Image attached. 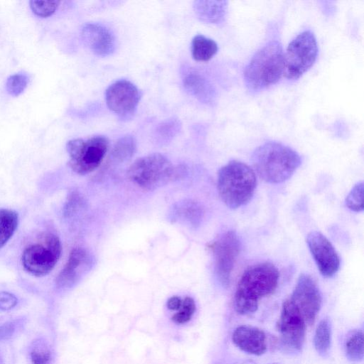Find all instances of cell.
Returning a JSON list of instances; mask_svg holds the SVG:
<instances>
[{
    "label": "cell",
    "instance_id": "obj_12",
    "mask_svg": "<svg viewBox=\"0 0 364 364\" xmlns=\"http://www.w3.org/2000/svg\"><path fill=\"white\" fill-rule=\"evenodd\" d=\"M306 243L320 273L325 277H333L340 267V258L328 238L318 231H311Z\"/></svg>",
    "mask_w": 364,
    "mask_h": 364
},
{
    "label": "cell",
    "instance_id": "obj_27",
    "mask_svg": "<svg viewBox=\"0 0 364 364\" xmlns=\"http://www.w3.org/2000/svg\"><path fill=\"white\" fill-rule=\"evenodd\" d=\"M346 205L351 210L360 212L363 210V183H356L346 198Z\"/></svg>",
    "mask_w": 364,
    "mask_h": 364
},
{
    "label": "cell",
    "instance_id": "obj_16",
    "mask_svg": "<svg viewBox=\"0 0 364 364\" xmlns=\"http://www.w3.org/2000/svg\"><path fill=\"white\" fill-rule=\"evenodd\" d=\"M232 340L240 350L250 354L260 355L267 350L266 336L258 328L242 325L234 331Z\"/></svg>",
    "mask_w": 364,
    "mask_h": 364
},
{
    "label": "cell",
    "instance_id": "obj_15",
    "mask_svg": "<svg viewBox=\"0 0 364 364\" xmlns=\"http://www.w3.org/2000/svg\"><path fill=\"white\" fill-rule=\"evenodd\" d=\"M92 265V258L85 250L80 247L74 248L56 278L57 287L61 289L70 287Z\"/></svg>",
    "mask_w": 364,
    "mask_h": 364
},
{
    "label": "cell",
    "instance_id": "obj_20",
    "mask_svg": "<svg viewBox=\"0 0 364 364\" xmlns=\"http://www.w3.org/2000/svg\"><path fill=\"white\" fill-rule=\"evenodd\" d=\"M18 224V215L13 210L0 208V249L14 234Z\"/></svg>",
    "mask_w": 364,
    "mask_h": 364
},
{
    "label": "cell",
    "instance_id": "obj_30",
    "mask_svg": "<svg viewBox=\"0 0 364 364\" xmlns=\"http://www.w3.org/2000/svg\"><path fill=\"white\" fill-rule=\"evenodd\" d=\"M16 298L11 294L6 291L0 292V309L9 310L16 306Z\"/></svg>",
    "mask_w": 364,
    "mask_h": 364
},
{
    "label": "cell",
    "instance_id": "obj_24",
    "mask_svg": "<svg viewBox=\"0 0 364 364\" xmlns=\"http://www.w3.org/2000/svg\"><path fill=\"white\" fill-rule=\"evenodd\" d=\"M346 353L352 361H360L363 358V333L361 331L353 332L345 344Z\"/></svg>",
    "mask_w": 364,
    "mask_h": 364
},
{
    "label": "cell",
    "instance_id": "obj_13",
    "mask_svg": "<svg viewBox=\"0 0 364 364\" xmlns=\"http://www.w3.org/2000/svg\"><path fill=\"white\" fill-rule=\"evenodd\" d=\"M305 321L289 299L282 304L279 329L284 343L289 347L300 350L305 338Z\"/></svg>",
    "mask_w": 364,
    "mask_h": 364
},
{
    "label": "cell",
    "instance_id": "obj_3",
    "mask_svg": "<svg viewBox=\"0 0 364 364\" xmlns=\"http://www.w3.org/2000/svg\"><path fill=\"white\" fill-rule=\"evenodd\" d=\"M256 186L255 171L243 162L230 161L218 171V193L230 208L235 209L247 204L252 198Z\"/></svg>",
    "mask_w": 364,
    "mask_h": 364
},
{
    "label": "cell",
    "instance_id": "obj_29",
    "mask_svg": "<svg viewBox=\"0 0 364 364\" xmlns=\"http://www.w3.org/2000/svg\"><path fill=\"white\" fill-rule=\"evenodd\" d=\"M31 355L33 364H48L50 358L48 348L45 343L41 341L35 343Z\"/></svg>",
    "mask_w": 364,
    "mask_h": 364
},
{
    "label": "cell",
    "instance_id": "obj_22",
    "mask_svg": "<svg viewBox=\"0 0 364 364\" xmlns=\"http://www.w3.org/2000/svg\"><path fill=\"white\" fill-rule=\"evenodd\" d=\"M331 343V328L328 319H323L318 324L314 343L316 351L322 356L326 355L330 349Z\"/></svg>",
    "mask_w": 364,
    "mask_h": 364
},
{
    "label": "cell",
    "instance_id": "obj_31",
    "mask_svg": "<svg viewBox=\"0 0 364 364\" xmlns=\"http://www.w3.org/2000/svg\"><path fill=\"white\" fill-rule=\"evenodd\" d=\"M192 314L183 309L172 316V320L176 323H184L188 322L192 316Z\"/></svg>",
    "mask_w": 364,
    "mask_h": 364
},
{
    "label": "cell",
    "instance_id": "obj_10",
    "mask_svg": "<svg viewBox=\"0 0 364 364\" xmlns=\"http://www.w3.org/2000/svg\"><path fill=\"white\" fill-rule=\"evenodd\" d=\"M289 299L299 310L305 323L309 325L313 324L321 309L322 297L312 277L308 274H301Z\"/></svg>",
    "mask_w": 364,
    "mask_h": 364
},
{
    "label": "cell",
    "instance_id": "obj_26",
    "mask_svg": "<svg viewBox=\"0 0 364 364\" xmlns=\"http://www.w3.org/2000/svg\"><path fill=\"white\" fill-rule=\"evenodd\" d=\"M29 80V75L25 72H19L11 75L6 80V90L12 96H18L27 87Z\"/></svg>",
    "mask_w": 364,
    "mask_h": 364
},
{
    "label": "cell",
    "instance_id": "obj_5",
    "mask_svg": "<svg viewBox=\"0 0 364 364\" xmlns=\"http://www.w3.org/2000/svg\"><path fill=\"white\" fill-rule=\"evenodd\" d=\"M186 173L184 166H174L165 156L154 153L136 159L127 176L141 188L152 191L183 178Z\"/></svg>",
    "mask_w": 364,
    "mask_h": 364
},
{
    "label": "cell",
    "instance_id": "obj_4",
    "mask_svg": "<svg viewBox=\"0 0 364 364\" xmlns=\"http://www.w3.org/2000/svg\"><path fill=\"white\" fill-rule=\"evenodd\" d=\"M284 52L282 44L272 41L259 49L244 70V80L249 90L258 92L277 83L283 75Z\"/></svg>",
    "mask_w": 364,
    "mask_h": 364
},
{
    "label": "cell",
    "instance_id": "obj_32",
    "mask_svg": "<svg viewBox=\"0 0 364 364\" xmlns=\"http://www.w3.org/2000/svg\"><path fill=\"white\" fill-rule=\"evenodd\" d=\"M181 299L176 296L169 298L167 301V307L170 310H177L181 306Z\"/></svg>",
    "mask_w": 364,
    "mask_h": 364
},
{
    "label": "cell",
    "instance_id": "obj_1",
    "mask_svg": "<svg viewBox=\"0 0 364 364\" xmlns=\"http://www.w3.org/2000/svg\"><path fill=\"white\" fill-rule=\"evenodd\" d=\"M279 277L277 268L270 262L250 267L240 279L234 297L235 308L240 314L255 312L261 298L272 294Z\"/></svg>",
    "mask_w": 364,
    "mask_h": 364
},
{
    "label": "cell",
    "instance_id": "obj_21",
    "mask_svg": "<svg viewBox=\"0 0 364 364\" xmlns=\"http://www.w3.org/2000/svg\"><path fill=\"white\" fill-rule=\"evenodd\" d=\"M136 150V141L133 136L126 135L119 138L111 151V157L115 162H125L134 156Z\"/></svg>",
    "mask_w": 364,
    "mask_h": 364
},
{
    "label": "cell",
    "instance_id": "obj_2",
    "mask_svg": "<svg viewBox=\"0 0 364 364\" xmlns=\"http://www.w3.org/2000/svg\"><path fill=\"white\" fill-rule=\"evenodd\" d=\"M251 161L258 176L269 183H279L291 176L301 164V157L291 148L268 141L252 153Z\"/></svg>",
    "mask_w": 364,
    "mask_h": 364
},
{
    "label": "cell",
    "instance_id": "obj_28",
    "mask_svg": "<svg viewBox=\"0 0 364 364\" xmlns=\"http://www.w3.org/2000/svg\"><path fill=\"white\" fill-rule=\"evenodd\" d=\"M30 8L33 14L42 18L53 15L58 7V1H30Z\"/></svg>",
    "mask_w": 364,
    "mask_h": 364
},
{
    "label": "cell",
    "instance_id": "obj_14",
    "mask_svg": "<svg viewBox=\"0 0 364 364\" xmlns=\"http://www.w3.org/2000/svg\"><path fill=\"white\" fill-rule=\"evenodd\" d=\"M81 38L84 43L97 55L108 56L115 50L114 36L101 24L95 23L85 24L81 30Z\"/></svg>",
    "mask_w": 364,
    "mask_h": 364
},
{
    "label": "cell",
    "instance_id": "obj_17",
    "mask_svg": "<svg viewBox=\"0 0 364 364\" xmlns=\"http://www.w3.org/2000/svg\"><path fill=\"white\" fill-rule=\"evenodd\" d=\"M182 81L186 90L201 102L212 104L216 95L213 85L198 71L191 68H183Z\"/></svg>",
    "mask_w": 364,
    "mask_h": 364
},
{
    "label": "cell",
    "instance_id": "obj_6",
    "mask_svg": "<svg viewBox=\"0 0 364 364\" xmlns=\"http://www.w3.org/2000/svg\"><path fill=\"white\" fill-rule=\"evenodd\" d=\"M62 252L59 237L53 233H43L39 240L26 247L22 254L21 262L26 271L32 275L48 274L55 267Z\"/></svg>",
    "mask_w": 364,
    "mask_h": 364
},
{
    "label": "cell",
    "instance_id": "obj_9",
    "mask_svg": "<svg viewBox=\"0 0 364 364\" xmlns=\"http://www.w3.org/2000/svg\"><path fill=\"white\" fill-rule=\"evenodd\" d=\"M208 248L213 255L216 277L223 286L228 287L241 248L238 236L232 230L226 231L211 242Z\"/></svg>",
    "mask_w": 364,
    "mask_h": 364
},
{
    "label": "cell",
    "instance_id": "obj_19",
    "mask_svg": "<svg viewBox=\"0 0 364 364\" xmlns=\"http://www.w3.org/2000/svg\"><path fill=\"white\" fill-rule=\"evenodd\" d=\"M218 46L215 41L203 35L194 36L191 42V54L197 61H208L218 52Z\"/></svg>",
    "mask_w": 364,
    "mask_h": 364
},
{
    "label": "cell",
    "instance_id": "obj_25",
    "mask_svg": "<svg viewBox=\"0 0 364 364\" xmlns=\"http://www.w3.org/2000/svg\"><path fill=\"white\" fill-rule=\"evenodd\" d=\"M181 128V124L178 119H166L156 127L155 137L160 142H168L180 132Z\"/></svg>",
    "mask_w": 364,
    "mask_h": 364
},
{
    "label": "cell",
    "instance_id": "obj_23",
    "mask_svg": "<svg viewBox=\"0 0 364 364\" xmlns=\"http://www.w3.org/2000/svg\"><path fill=\"white\" fill-rule=\"evenodd\" d=\"M175 214L180 220L188 222L193 225H196L202 219L203 212L201 207L196 202L186 200L176 207Z\"/></svg>",
    "mask_w": 364,
    "mask_h": 364
},
{
    "label": "cell",
    "instance_id": "obj_8",
    "mask_svg": "<svg viewBox=\"0 0 364 364\" xmlns=\"http://www.w3.org/2000/svg\"><path fill=\"white\" fill-rule=\"evenodd\" d=\"M318 46L314 34L309 30L298 34L284 53L283 75L287 79L296 80L314 64Z\"/></svg>",
    "mask_w": 364,
    "mask_h": 364
},
{
    "label": "cell",
    "instance_id": "obj_18",
    "mask_svg": "<svg viewBox=\"0 0 364 364\" xmlns=\"http://www.w3.org/2000/svg\"><path fill=\"white\" fill-rule=\"evenodd\" d=\"M193 10L197 17L208 23H221L225 18L227 1L198 0L193 2Z\"/></svg>",
    "mask_w": 364,
    "mask_h": 364
},
{
    "label": "cell",
    "instance_id": "obj_11",
    "mask_svg": "<svg viewBox=\"0 0 364 364\" xmlns=\"http://www.w3.org/2000/svg\"><path fill=\"white\" fill-rule=\"evenodd\" d=\"M140 97L138 88L127 80L113 82L105 92L107 107L122 119H127L134 115Z\"/></svg>",
    "mask_w": 364,
    "mask_h": 364
},
{
    "label": "cell",
    "instance_id": "obj_7",
    "mask_svg": "<svg viewBox=\"0 0 364 364\" xmlns=\"http://www.w3.org/2000/svg\"><path fill=\"white\" fill-rule=\"evenodd\" d=\"M109 146L107 138L96 135L88 139H73L67 142L68 164L77 174L85 175L102 163Z\"/></svg>",
    "mask_w": 364,
    "mask_h": 364
}]
</instances>
